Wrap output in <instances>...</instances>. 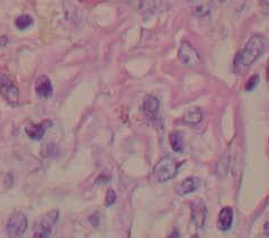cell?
<instances>
[{"label":"cell","mask_w":269,"mask_h":238,"mask_svg":"<svg viewBox=\"0 0 269 238\" xmlns=\"http://www.w3.org/2000/svg\"><path fill=\"white\" fill-rule=\"evenodd\" d=\"M266 46V38L261 35H254L250 37L244 48L236 55L235 67L238 71L250 68L257 60H259L265 53Z\"/></svg>","instance_id":"cell-1"},{"label":"cell","mask_w":269,"mask_h":238,"mask_svg":"<svg viewBox=\"0 0 269 238\" xmlns=\"http://www.w3.org/2000/svg\"><path fill=\"white\" fill-rule=\"evenodd\" d=\"M177 162L170 156H165L156 164L153 169V176L158 182H166L172 179L178 172Z\"/></svg>","instance_id":"cell-2"},{"label":"cell","mask_w":269,"mask_h":238,"mask_svg":"<svg viewBox=\"0 0 269 238\" xmlns=\"http://www.w3.org/2000/svg\"><path fill=\"white\" fill-rule=\"evenodd\" d=\"M57 219H59V211L57 210H51L46 212L44 216L39 219L34 227V237L35 238H46L50 237L52 233V228L54 227Z\"/></svg>","instance_id":"cell-3"},{"label":"cell","mask_w":269,"mask_h":238,"mask_svg":"<svg viewBox=\"0 0 269 238\" xmlns=\"http://www.w3.org/2000/svg\"><path fill=\"white\" fill-rule=\"evenodd\" d=\"M0 95L13 107L20 102V89L8 75L0 72Z\"/></svg>","instance_id":"cell-4"},{"label":"cell","mask_w":269,"mask_h":238,"mask_svg":"<svg viewBox=\"0 0 269 238\" xmlns=\"http://www.w3.org/2000/svg\"><path fill=\"white\" fill-rule=\"evenodd\" d=\"M28 226L27 217L21 211H15L8 219L6 230L9 237H22L26 233Z\"/></svg>","instance_id":"cell-5"},{"label":"cell","mask_w":269,"mask_h":238,"mask_svg":"<svg viewBox=\"0 0 269 238\" xmlns=\"http://www.w3.org/2000/svg\"><path fill=\"white\" fill-rule=\"evenodd\" d=\"M178 57L181 64L187 68H195L201 63V56L198 52L187 40L181 43L178 51Z\"/></svg>","instance_id":"cell-6"},{"label":"cell","mask_w":269,"mask_h":238,"mask_svg":"<svg viewBox=\"0 0 269 238\" xmlns=\"http://www.w3.org/2000/svg\"><path fill=\"white\" fill-rule=\"evenodd\" d=\"M191 220L196 228H203L206 224L207 219V208L205 202L202 199H195L191 202Z\"/></svg>","instance_id":"cell-7"},{"label":"cell","mask_w":269,"mask_h":238,"mask_svg":"<svg viewBox=\"0 0 269 238\" xmlns=\"http://www.w3.org/2000/svg\"><path fill=\"white\" fill-rule=\"evenodd\" d=\"M52 124L53 123L50 119L41 121L39 124H28L25 126V133L33 141H41L44 137L46 129L50 128Z\"/></svg>","instance_id":"cell-8"},{"label":"cell","mask_w":269,"mask_h":238,"mask_svg":"<svg viewBox=\"0 0 269 238\" xmlns=\"http://www.w3.org/2000/svg\"><path fill=\"white\" fill-rule=\"evenodd\" d=\"M35 92L41 99H50L53 95V85L46 75H41L35 83Z\"/></svg>","instance_id":"cell-9"},{"label":"cell","mask_w":269,"mask_h":238,"mask_svg":"<svg viewBox=\"0 0 269 238\" xmlns=\"http://www.w3.org/2000/svg\"><path fill=\"white\" fill-rule=\"evenodd\" d=\"M191 13L198 18H204L210 14L212 10V0H189Z\"/></svg>","instance_id":"cell-10"},{"label":"cell","mask_w":269,"mask_h":238,"mask_svg":"<svg viewBox=\"0 0 269 238\" xmlns=\"http://www.w3.org/2000/svg\"><path fill=\"white\" fill-rule=\"evenodd\" d=\"M201 185V180L195 177H190L185 179L184 181L177 184L176 187V193L179 196H187L189 193L195 192L198 190Z\"/></svg>","instance_id":"cell-11"},{"label":"cell","mask_w":269,"mask_h":238,"mask_svg":"<svg viewBox=\"0 0 269 238\" xmlns=\"http://www.w3.org/2000/svg\"><path fill=\"white\" fill-rule=\"evenodd\" d=\"M233 223V210L230 207H224L219 213L218 228L221 231H227Z\"/></svg>","instance_id":"cell-12"},{"label":"cell","mask_w":269,"mask_h":238,"mask_svg":"<svg viewBox=\"0 0 269 238\" xmlns=\"http://www.w3.org/2000/svg\"><path fill=\"white\" fill-rule=\"evenodd\" d=\"M160 102L156 97H148L143 103V113L147 118H153L159 112Z\"/></svg>","instance_id":"cell-13"},{"label":"cell","mask_w":269,"mask_h":238,"mask_svg":"<svg viewBox=\"0 0 269 238\" xmlns=\"http://www.w3.org/2000/svg\"><path fill=\"white\" fill-rule=\"evenodd\" d=\"M202 118H203L202 110L198 107H193L184 114L183 120L188 125H197L201 123Z\"/></svg>","instance_id":"cell-14"},{"label":"cell","mask_w":269,"mask_h":238,"mask_svg":"<svg viewBox=\"0 0 269 238\" xmlns=\"http://www.w3.org/2000/svg\"><path fill=\"white\" fill-rule=\"evenodd\" d=\"M170 145L174 152L183 153L184 152V136L180 133H172L170 135Z\"/></svg>","instance_id":"cell-15"},{"label":"cell","mask_w":269,"mask_h":238,"mask_svg":"<svg viewBox=\"0 0 269 238\" xmlns=\"http://www.w3.org/2000/svg\"><path fill=\"white\" fill-rule=\"evenodd\" d=\"M33 24L34 20L30 15H22L17 17V19L15 20V25L20 31H25L27 28H30Z\"/></svg>","instance_id":"cell-16"},{"label":"cell","mask_w":269,"mask_h":238,"mask_svg":"<svg viewBox=\"0 0 269 238\" xmlns=\"http://www.w3.org/2000/svg\"><path fill=\"white\" fill-rule=\"evenodd\" d=\"M259 80H260V78H259L258 74H254L253 77H250V79L248 80V82L245 83V88H244L245 91L250 92V91L255 90L257 88V85H258V83H259Z\"/></svg>","instance_id":"cell-17"},{"label":"cell","mask_w":269,"mask_h":238,"mask_svg":"<svg viewBox=\"0 0 269 238\" xmlns=\"http://www.w3.org/2000/svg\"><path fill=\"white\" fill-rule=\"evenodd\" d=\"M115 201H116V193H115V191L112 190V189L107 190L106 197H105V206H106V207L113 206V205L115 204Z\"/></svg>","instance_id":"cell-18"},{"label":"cell","mask_w":269,"mask_h":238,"mask_svg":"<svg viewBox=\"0 0 269 238\" xmlns=\"http://www.w3.org/2000/svg\"><path fill=\"white\" fill-rule=\"evenodd\" d=\"M7 43H8V37L6 36V35L0 36V48H3V46L7 45Z\"/></svg>","instance_id":"cell-19"},{"label":"cell","mask_w":269,"mask_h":238,"mask_svg":"<svg viewBox=\"0 0 269 238\" xmlns=\"http://www.w3.org/2000/svg\"><path fill=\"white\" fill-rule=\"evenodd\" d=\"M265 236H266V237L269 236V235H268V223H266V225H265Z\"/></svg>","instance_id":"cell-20"}]
</instances>
